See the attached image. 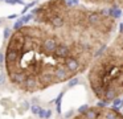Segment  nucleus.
<instances>
[{"label":"nucleus","instance_id":"4","mask_svg":"<svg viewBox=\"0 0 123 119\" xmlns=\"http://www.w3.org/2000/svg\"><path fill=\"white\" fill-rule=\"evenodd\" d=\"M97 8H123V0H82Z\"/></svg>","mask_w":123,"mask_h":119},{"label":"nucleus","instance_id":"2","mask_svg":"<svg viewBox=\"0 0 123 119\" xmlns=\"http://www.w3.org/2000/svg\"><path fill=\"white\" fill-rule=\"evenodd\" d=\"M87 81L93 94L102 102L109 103L123 95V26L91 62Z\"/></svg>","mask_w":123,"mask_h":119},{"label":"nucleus","instance_id":"1","mask_svg":"<svg viewBox=\"0 0 123 119\" xmlns=\"http://www.w3.org/2000/svg\"><path fill=\"white\" fill-rule=\"evenodd\" d=\"M117 20L102 8L48 0L33 23L16 28L4 53L9 83L27 94L70 81L89 70L109 45Z\"/></svg>","mask_w":123,"mask_h":119},{"label":"nucleus","instance_id":"3","mask_svg":"<svg viewBox=\"0 0 123 119\" xmlns=\"http://www.w3.org/2000/svg\"><path fill=\"white\" fill-rule=\"evenodd\" d=\"M73 119H123V114L115 107L91 106L80 110Z\"/></svg>","mask_w":123,"mask_h":119}]
</instances>
